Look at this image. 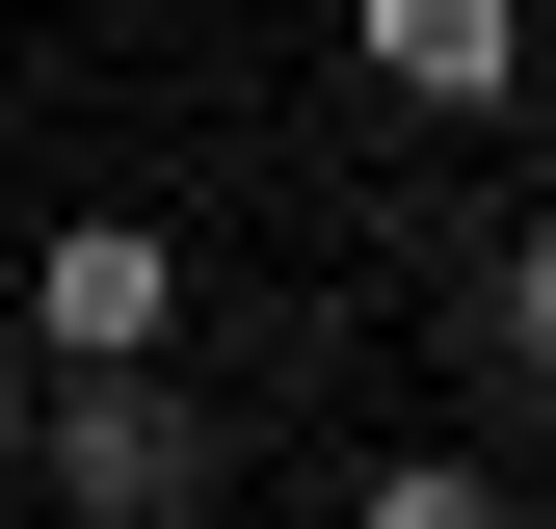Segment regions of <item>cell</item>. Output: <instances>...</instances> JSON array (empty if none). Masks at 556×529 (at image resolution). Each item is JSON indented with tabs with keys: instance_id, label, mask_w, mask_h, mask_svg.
<instances>
[{
	"instance_id": "2",
	"label": "cell",
	"mask_w": 556,
	"mask_h": 529,
	"mask_svg": "<svg viewBox=\"0 0 556 529\" xmlns=\"http://www.w3.org/2000/svg\"><path fill=\"white\" fill-rule=\"evenodd\" d=\"M186 345V238L160 212H53L27 238V371H160Z\"/></svg>"
},
{
	"instance_id": "1",
	"label": "cell",
	"mask_w": 556,
	"mask_h": 529,
	"mask_svg": "<svg viewBox=\"0 0 556 529\" xmlns=\"http://www.w3.org/2000/svg\"><path fill=\"white\" fill-rule=\"evenodd\" d=\"M27 450H53L80 529H213V397H186V371H53Z\"/></svg>"
},
{
	"instance_id": "4",
	"label": "cell",
	"mask_w": 556,
	"mask_h": 529,
	"mask_svg": "<svg viewBox=\"0 0 556 529\" xmlns=\"http://www.w3.org/2000/svg\"><path fill=\"white\" fill-rule=\"evenodd\" d=\"M477 371H504V397H530V424H556V212H530L504 264H477Z\"/></svg>"
},
{
	"instance_id": "6",
	"label": "cell",
	"mask_w": 556,
	"mask_h": 529,
	"mask_svg": "<svg viewBox=\"0 0 556 529\" xmlns=\"http://www.w3.org/2000/svg\"><path fill=\"white\" fill-rule=\"evenodd\" d=\"M27 397H53V371H27V345H0V477H27Z\"/></svg>"
},
{
	"instance_id": "3",
	"label": "cell",
	"mask_w": 556,
	"mask_h": 529,
	"mask_svg": "<svg viewBox=\"0 0 556 529\" xmlns=\"http://www.w3.org/2000/svg\"><path fill=\"white\" fill-rule=\"evenodd\" d=\"M344 53H371L397 106H451V132H504V80H530V0H344Z\"/></svg>"
},
{
	"instance_id": "5",
	"label": "cell",
	"mask_w": 556,
	"mask_h": 529,
	"mask_svg": "<svg viewBox=\"0 0 556 529\" xmlns=\"http://www.w3.org/2000/svg\"><path fill=\"white\" fill-rule=\"evenodd\" d=\"M344 529H530V503H504V477H477V450H397V477H371V503H344Z\"/></svg>"
}]
</instances>
